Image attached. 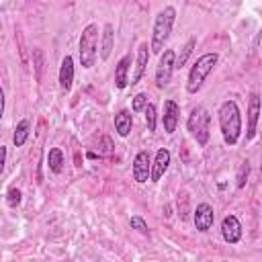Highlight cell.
Returning a JSON list of instances; mask_svg holds the SVG:
<instances>
[{"label": "cell", "instance_id": "obj_1", "mask_svg": "<svg viewBox=\"0 0 262 262\" xmlns=\"http://www.w3.org/2000/svg\"><path fill=\"white\" fill-rule=\"evenodd\" d=\"M219 129L227 145H235L242 137V113L235 100H223L219 106Z\"/></svg>", "mask_w": 262, "mask_h": 262}, {"label": "cell", "instance_id": "obj_2", "mask_svg": "<svg viewBox=\"0 0 262 262\" xmlns=\"http://www.w3.org/2000/svg\"><path fill=\"white\" fill-rule=\"evenodd\" d=\"M174 20H176V8L174 6H164L156 20H154V29H151V43H149V49L151 53H160L162 55V49L172 33V27H174Z\"/></svg>", "mask_w": 262, "mask_h": 262}, {"label": "cell", "instance_id": "obj_3", "mask_svg": "<svg viewBox=\"0 0 262 262\" xmlns=\"http://www.w3.org/2000/svg\"><path fill=\"white\" fill-rule=\"evenodd\" d=\"M217 61H219V55L213 51V53H203L192 63V68L188 72V80H186V92L188 94H196L203 88L207 76L213 72V68L217 66Z\"/></svg>", "mask_w": 262, "mask_h": 262}, {"label": "cell", "instance_id": "obj_4", "mask_svg": "<svg viewBox=\"0 0 262 262\" xmlns=\"http://www.w3.org/2000/svg\"><path fill=\"white\" fill-rule=\"evenodd\" d=\"M186 127L190 131V135L196 139V143L201 147H205L209 143V137H211V115L205 106H194L188 115V121H186Z\"/></svg>", "mask_w": 262, "mask_h": 262}, {"label": "cell", "instance_id": "obj_5", "mask_svg": "<svg viewBox=\"0 0 262 262\" xmlns=\"http://www.w3.org/2000/svg\"><path fill=\"white\" fill-rule=\"evenodd\" d=\"M98 49V27L94 23L86 25L82 35H80V43H78V51H80V63L82 68L90 70L96 61V51Z\"/></svg>", "mask_w": 262, "mask_h": 262}, {"label": "cell", "instance_id": "obj_6", "mask_svg": "<svg viewBox=\"0 0 262 262\" xmlns=\"http://www.w3.org/2000/svg\"><path fill=\"white\" fill-rule=\"evenodd\" d=\"M174 70H176V53H174V49H164V53L160 55L158 68H156V86L166 88L172 80Z\"/></svg>", "mask_w": 262, "mask_h": 262}, {"label": "cell", "instance_id": "obj_7", "mask_svg": "<svg viewBox=\"0 0 262 262\" xmlns=\"http://www.w3.org/2000/svg\"><path fill=\"white\" fill-rule=\"evenodd\" d=\"M133 180L137 184H143L151 180V158L147 149H141L133 158Z\"/></svg>", "mask_w": 262, "mask_h": 262}, {"label": "cell", "instance_id": "obj_8", "mask_svg": "<svg viewBox=\"0 0 262 262\" xmlns=\"http://www.w3.org/2000/svg\"><path fill=\"white\" fill-rule=\"evenodd\" d=\"M192 221H194V227L196 231L205 233L213 227V221H215V211L209 203H199L196 209H194V215H192Z\"/></svg>", "mask_w": 262, "mask_h": 262}, {"label": "cell", "instance_id": "obj_9", "mask_svg": "<svg viewBox=\"0 0 262 262\" xmlns=\"http://www.w3.org/2000/svg\"><path fill=\"white\" fill-rule=\"evenodd\" d=\"M221 235L231 246L242 239V223H239V219L235 215L229 213V215L223 217V221H221Z\"/></svg>", "mask_w": 262, "mask_h": 262}, {"label": "cell", "instance_id": "obj_10", "mask_svg": "<svg viewBox=\"0 0 262 262\" xmlns=\"http://www.w3.org/2000/svg\"><path fill=\"white\" fill-rule=\"evenodd\" d=\"M178 119H180V106H178V104H176L172 98L164 100L162 125H164V131H166L168 135H172V133L176 131V127H178Z\"/></svg>", "mask_w": 262, "mask_h": 262}, {"label": "cell", "instance_id": "obj_11", "mask_svg": "<svg viewBox=\"0 0 262 262\" xmlns=\"http://www.w3.org/2000/svg\"><path fill=\"white\" fill-rule=\"evenodd\" d=\"M258 119H260V96L256 92L250 94L248 100V127H246V139H254L256 135V127H258Z\"/></svg>", "mask_w": 262, "mask_h": 262}, {"label": "cell", "instance_id": "obj_12", "mask_svg": "<svg viewBox=\"0 0 262 262\" xmlns=\"http://www.w3.org/2000/svg\"><path fill=\"white\" fill-rule=\"evenodd\" d=\"M170 160H172V156L166 147H160L156 151V158L151 162V182H160V178L166 174V170L170 166Z\"/></svg>", "mask_w": 262, "mask_h": 262}, {"label": "cell", "instance_id": "obj_13", "mask_svg": "<svg viewBox=\"0 0 262 262\" xmlns=\"http://www.w3.org/2000/svg\"><path fill=\"white\" fill-rule=\"evenodd\" d=\"M149 45L143 41V43H139V47H137V61H135V70H133V76H131V86H135L141 78H143V74H145V68H147V59H149Z\"/></svg>", "mask_w": 262, "mask_h": 262}, {"label": "cell", "instance_id": "obj_14", "mask_svg": "<svg viewBox=\"0 0 262 262\" xmlns=\"http://www.w3.org/2000/svg\"><path fill=\"white\" fill-rule=\"evenodd\" d=\"M72 82H74V59L72 55H66L59 66V88L68 92L72 88Z\"/></svg>", "mask_w": 262, "mask_h": 262}, {"label": "cell", "instance_id": "obj_15", "mask_svg": "<svg viewBox=\"0 0 262 262\" xmlns=\"http://www.w3.org/2000/svg\"><path fill=\"white\" fill-rule=\"evenodd\" d=\"M113 47H115V27L106 23L100 33V59H108Z\"/></svg>", "mask_w": 262, "mask_h": 262}, {"label": "cell", "instance_id": "obj_16", "mask_svg": "<svg viewBox=\"0 0 262 262\" xmlns=\"http://www.w3.org/2000/svg\"><path fill=\"white\" fill-rule=\"evenodd\" d=\"M129 66H131V55H129V53L123 55V57L117 61V68H115V86H117L119 90L127 88V84L131 82V80L127 78V74H129Z\"/></svg>", "mask_w": 262, "mask_h": 262}, {"label": "cell", "instance_id": "obj_17", "mask_svg": "<svg viewBox=\"0 0 262 262\" xmlns=\"http://www.w3.org/2000/svg\"><path fill=\"white\" fill-rule=\"evenodd\" d=\"M131 125H133V119H131V113L127 108L119 111L115 115V131L121 135V137H127L129 131H131Z\"/></svg>", "mask_w": 262, "mask_h": 262}, {"label": "cell", "instance_id": "obj_18", "mask_svg": "<svg viewBox=\"0 0 262 262\" xmlns=\"http://www.w3.org/2000/svg\"><path fill=\"white\" fill-rule=\"evenodd\" d=\"M29 133H31V121L29 119H23L16 123V129H14V135H12V141L16 147H23L29 139Z\"/></svg>", "mask_w": 262, "mask_h": 262}, {"label": "cell", "instance_id": "obj_19", "mask_svg": "<svg viewBox=\"0 0 262 262\" xmlns=\"http://www.w3.org/2000/svg\"><path fill=\"white\" fill-rule=\"evenodd\" d=\"M47 168L53 174H59L63 170V151L59 147H51L47 151Z\"/></svg>", "mask_w": 262, "mask_h": 262}, {"label": "cell", "instance_id": "obj_20", "mask_svg": "<svg viewBox=\"0 0 262 262\" xmlns=\"http://www.w3.org/2000/svg\"><path fill=\"white\" fill-rule=\"evenodd\" d=\"M194 45H196V37H190L186 43H184V47H182V51H180V55L176 57V68H182L186 61H188V57H190V53H192V49H194Z\"/></svg>", "mask_w": 262, "mask_h": 262}, {"label": "cell", "instance_id": "obj_21", "mask_svg": "<svg viewBox=\"0 0 262 262\" xmlns=\"http://www.w3.org/2000/svg\"><path fill=\"white\" fill-rule=\"evenodd\" d=\"M248 174H250V162L244 160V162L239 164V168H237V176H235V186H237V188H244V186H246V182H248Z\"/></svg>", "mask_w": 262, "mask_h": 262}, {"label": "cell", "instance_id": "obj_22", "mask_svg": "<svg viewBox=\"0 0 262 262\" xmlns=\"http://www.w3.org/2000/svg\"><path fill=\"white\" fill-rule=\"evenodd\" d=\"M145 123H147V131H156V123H158V113H156V106L149 102L145 106Z\"/></svg>", "mask_w": 262, "mask_h": 262}, {"label": "cell", "instance_id": "obj_23", "mask_svg": "<svg viewBox=\"0 0 262 262\" xmlns=\"http://www.w3.org/2000/svg\"><path fill=\"white\" fill-rule=\"evenodd\" d=\"M147 104H149V102H147V94H145V92H139V94H135V96H133L131 111H133V113L145 111V106H147Z\"/></svg>", "mask_w": 262, "mask_h": 262}, {"label": "cell", "instance_id": "obj_24", "mask_svg": "<svg viewBox=\"0 0 262 262\" xmlns=\"http://www.w3.org/2000/svg\"><path fill=\"white\" fill-rule=\"evenodd\" d=\"M131 227H133L137 233H141V235H149V227H147V223L143 221V217H139V215H133V217H131Z\"/></svg>", "mask_w": 262, "mask_h": 262}, {"label": "cell", "instance_id": "obj_25", "mask_svg": "<svg viewBox=\"0 0 262 262\" xmlns=\"http://www.w3.org/2000/svg\"><path fill=\"white\" fill-rule=\"evenodd\" d=\"M20 201H23V192H20L18 188H10V190L6 192V203H8V207L20 205Z\"/></svg>", "mask_w": 262, "mask_h": 262}, {"label": "cell", "instance_id": "obj_26", "mask_svg": "<svg viewBox=\"0 0 262 262\" xmlns=\"http://www.w3.org/2000/svg\"><path fill=\"white\" fill-rule=\"evenodd\" d=\"M33 57H35V78L41 80V72H43V51H41V49H33Z\"/></svg>", "mask_w": 262, "mask_h": 262}, {"label": "cell", "instance_id": "obj_27", "mask_svg": "<svg viewBox=\"0 0 262 262\" xmlns=\"http://www.w3.org/2000/svg\"><path fill=\"white\" fill-rule=\"evenodd\" d=\"M102 145H104V147H102V151H104V154H108V151L113 149V143H111V139H108V137H102Z\"/></svg>", "mask_w": 262, "mask_h": 262}, {"label": "cell", "instance_id": "obj_28", "mask_svg": "<svg viewBox=\"0 0 262 262\" xmlns=\"http://www.w3.org/2000/svg\"><path fill=\"white\" fill-rule=\"evenodd\" d=\"M6 154H8V151H6V147H2V168H0V170H4V164H6Z\"/></svg>", "mask_w": 262, "mask_h": 262}, {"label": "cell", "instance_id": "obj_29", "mask_svg": "<svg viewBox=\"0 0 262 262\" xmlns=\"http://www.w3.org/2000/svg\"><path fill=\"white\" fill-rule=\"evenodd\" d=\"M260 172H262V168H260Z\"/></svg>", "mask_w": 262, "mask_h": 262}]
</instances>
